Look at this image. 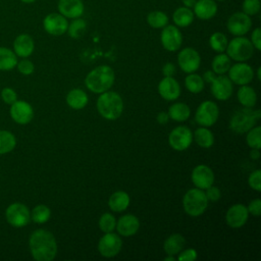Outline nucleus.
Listing matches in <instances>:
<instances>
[{"mask_svg": "<svg viewBox=\"0 0 261 261\" xmlns=\"http://www.w3.org/2000/svg\"><path fill=\"white\" fill-rule=\"evenodd\" d=\"M29 247L37 261H52L57 253L56 240L53 233L46 229L35 230L30 237Z\"/></svg>", "mask_w": 261, "mask_h": 261, "instance_id": "1", "label": "nucleus"}, {"mask_svg": "<svg viewBox=\"0 0 261 261\" xmlns=\"http://www.w3.org/2000/svg\"><path fill=\"white\" fill-rule=\"evenodd\" d=\"M114 80V70L110 66L100 65L87 74L85 84L91 92L101 94L108 91L113 86Z\"/></svg>", "mask_w": 261, "mask_h": 261, "instance_id": "2", "label": "nucleus"}, {"mask_svg": "<svg viewBox=\"0 0 261 261\" xmlns=\"http://www.w3.org/2000/svg\"><path fill=\"white\" fill-rule=\"evenodd\" d=\"M97 109L102 117L108 120L117 119L123 110V102L121 97L111 91L101 93L97 100Z\"/></svg>", "mask_w": 261, "mask_h": 261, "instance_id": "3", "label": "nucleus"}, {"mask_svg": "<svg viewBox=\"0 0 261 261\" xmlns=\"http://www.w3.org/2000/svg\"><path fill=\"white\" fill-rule=\"evenodd\" d=\"M261 117V111L259 109H251L244 107L237 110L229 121V127L237 134H245L251 129Z\"/></svg>", "mask_w": 261, "mask_h": 261, "instance_id": "4", "label": "nucleus"}, {"mask_svg": "<svg viewBox=\"0 0 261 261\" xmlns=\"http://www.w3.org/2000/svg\"><path fill=\"white\" fill-rule=\"evenodd\" d=\"M182 206L187 214L196 217L204 213L208 206V199L201 189H191L184 196Z\"/></svg>", "mask_w": 261, "mask_h": 261, "instance_id": "5", "label": "nucleus"}, {"mask_svg": "<svg viewBox=\"0 0 261 261\" xmlns=\"http://www.w3.org/2000/svg\"><path fill=\"white\" fill-rule=\"evenodd\" d=\"M254 49L255 48L249 39L240 36L227 43L225 50L229 58L239 62H244L253 56Z\"/></svg>", "mask_w": 261, "mask_h": 261, "instance_id": "6", "label": "nucleus"}, {"mask_svg": "<svg viewBox=\"0 0 261 261\" xmlns=\"http://www.w3.org/2000/svg\"><path fill=\"white\" fill-rule=\"evenodd\" d=\"M5 218L11 226L16 228L23 227L31 221V211L24 204L15 202L6 208Z\"/></svg>", "mask_w": 261, "mask_h": 261, "instance_id": "7", "label": "nucleus"}, {"mask_svg": "<svg viewBox=\"0 0 261 261\" xmlns=\"http://www.w3.org/2000/svg\"><path fill=\"white\" fill-rule=\"evenodd\" d=\"M219 109L216 103L212 101H204L198 107L195 118L200 125L208 127L217 121Z\"/></svg>", "mask_w": 261, "mask_h": 261, "instance_id": "8", "label": "nucleus"}, {"mask_svg": "<svg viewBox=\"0 0 261 261\" xmlns=\"http://www.w3.org/2000/svg\"><path fill=\"white\" fill-rule=\"evenodd\" d=\"M251 27H252L251 17L248 14L244 13L243 11H238L232 13L226 21V28L228 32L236 37L246 35L251 30Z\"/></svg>", "mask_w": 261, "mask_h": 261, "instance_id": "9", "label": "nucleus"}, {"mask_svg": "<svg viewBox=\"0 0 261 261\" xmlns=\"http://www.w3.org/2000/svg\"><path fill=\"white\" fill-rule=\"evenodd\" d=\"M122 247V241L116 233L106 232L98 243L99 253L105 258H112L116 256Z\"/></svg>", "mask_w": 261, "mask_h": 261, "instance_id": "10", "label": "nucleus"}, {"mask_svg": "<svg viewBox=\"0 0 261 261\" xmlns=\"http://www.w3.org/2000/svg\"><path fill=\"white\" fill-rule=\"evenodd\" d=\"M193 141V135L188 126L179 125L173 128L168 136L169 146L176 151H184L190 147Z\"/></svg>", "mask_w": 261, "mask_h": 261, "instance_id": "11", "label": "nucleus"}, {"mask_svg": "<svg viewBox=\"0 0 261 261\" xmlns=\"http://www.w3.org/2000/svg\"><path fill=\"white\" fill-rule=\"evenodd\" d=\"M43 28L49 35L61 36L67 32L68 21L67 18L59 12H52L44 17Z\"/></svg>", "mask_w": 261, "mask_h": 261, "instance_id": "12", "label": "nucleus"}, {"mask_svg": "<svg viewBox=\"0 0 261 261\" xmlns=\"http://www.w3.org/2000/svg\"><path fill=\"white\" fill-rule=\"evenodd\" d=\"M161 44L167 51L178 50L182 43V36L176 25H165L160 35Z\"/></svg>", "mask_w": 261, "mask_h": 261, "instance_id": "13", "label": "nucleus"}, {"mask_svg": "<svg viewBox=\"0 0 261 261\" xmlns=\"http://www.w3.org/2000/svg\"><path fill=\"white\" fill-rule=\"evenodd\" d=\"M177 62L181 70L191 73L196 71L201 63V57L194 48L187 47L179 51L177 55Z\"/></svg>", "mask_w": 261, "mask_h": 261, "instance_id": "14", "label": "nucleus"}, {"mask_svg": "<svg viewBox=\"0 0 261 261\" xmlns=\"http://www.w3.org/2000/svg\"><path fill=\"white\" fill-rule=\"evenodd\" d=\"M9 113L11 118L18 124H28L34 117V110L30 103L16 100L10 105Z\"/></svg>", "mask_w": 261, "mask_h": 261, "instance_id": "15", "label": "nucleus"}, {"mask_svg": "<svg viewBox=\"0 0 261 261\" xmlns=\"http://www.w3.org/2000/svg\"><path fill=\"white\" fill-rule=\"evenodd\" d=\"M228 77L237 85H248L254 77L252 67L244 62L236 63L228 69Z\"/></svg>", "mask_w": 261, "mask_h": 261, "instance_id": "16", "label": "nucleus"}, {"mask_svg": "<svg viewBox=\"0 0 261 261\" xmlns=\"http://www.w3.org/2000/svg\"><path fill=\"white\" fill-rule=\"evenodd\" d=\"M211 84V93L212 95L220 101L227 100L232 94V83L229 77L219 74L215 76Z\"/></svg>", "mask_w": 261, "mask_h": 261, "instance_id": "17", "label": "nucleus"}, {"mask_svg": "<svg viewBox=\"0 0 261 261\" xmlns=\"http://www.w3.org/2000/svg\"><path fill=\"white\" fill-rule=\"evenodd\" d=\"M193 184L201 190H206L214 182V173L207 165L200 164L196 166L192 171Z\"/></svg>", "mask_w": 261, "mask_h": 261, "instance_id": "18", "label": "nucleus"}, {"mask_svg": "<svg viewBox=\"0 0 261 261\" xmlns=\"http://www.w3.org/2000/svg\"><path fill=\"white\" fill-rule=\"evenodd\" d=\"M249 212L245 205L236 204L232 205L225 214L226 223L232 228H239L243 226L248 220Z\"/></svg>", "mask_w": 261, "mask_h": 261, "instance_id": "19", "label": "nucleus"}, {"mask_svg": "<svg viewBox=\"0 0 261 261\" xmlns=\"http://www.w3.org/2000/svg\"><path fill=\"white\" fill-rule=\"evenodd\" d=\"M58 12L66 18L81 17L84 13L85 6L82 0H59L57 4Z\"/></svg>", "mask_w": 261, "mask_h": 261, "instance_id": "20", "label": "nucleus"}, {"mask_svg": "<svg viewBox=\"0 0 261 261\" xmlns=\"http://www.w3.org/2000/svg\"><path fill=\"white\" fill-rule=\"evenodd\" d=\"M158 92L163 99L173 101L179 97L180 87L176 80H174L172 76H165L158 85Z\"/></svg>", "mask_w": 261, "mask_h": 261, "instance_id": "21", "label": "nucleus"}, {"mask_svg": "<svg viewBox=\"0 0 261 261\" xmlns=\"http://www.w3.org/2000/svg\"><path fill=\"white\" fill-rule=\"evenodd\" d=\"M34 49L35 42L28 34H20L13 41V52L17 57L27 58L32 55Z\"/></svg>", "mask_w": 261, "mask_h": 261, "instance_id": "22", "label": "nucleus"}, {"mask_svg": "<svg viewBox=\"0 0 261 261\" xmlns=\"http://www.w3.org/2000/svg\"><path fill=\"white\" fill-rule=\"evenodd\" d=\"M218 6L215 0H197L194 7V14L202 20H208L215 16L217 13Z\"/></svg>", "mask_w": 261, "mask_h": 261, "instance_id": "23", "label": "nucleus"}, {"mask_svg": "<svg viewBox=\"0 0 261 261\" xmlns=\"http://www.w3.org/2000/svg\"><path fill=\"white\" fill-rule=\"evenodd\" d=\"M115 226L119 234L123 237H130L137 233V231L139 230L140 221L137 216L132 214H125L118 219Z\"/></svg>", "mask_w": 261, "mask_h": 261, "instance_id": "24", "label": "nucleus"}, {"mask_svg": "<svg viewBox=\"0 0 261 261\" xmlns=\"http://www.w3.org/2000/svg\"><path fill=\"white\" fill-rule=\"evenodd\" d=\"M195 18V14L191 8L180 6L176 8L172 14V20L176 27L186 28L189 27Z\"/></svg>", "mask_w": 261, "mask_h": 261, "instance_id": "25", "label": "nucleus"}, {"mask_svg": "<svg viewBox=\"0 0 261 261\" xmlns=\"http://www.w3.org/2000/svg\"><path fill=\"white\" fill-rule=\"evenodd\" d=\"M108 205L112 211L122 212L129 205V196L123 191H117L110 196Z\"/></svg>", "mask_w": 261, "mask_h": 261, "instance_id": "26", "label": "nucleus"}, {"mask_svg": "<svg viewBox=\"0 0 261 261\" xmlns=\"http://www.w3.org/2000/svg\"><path fill=\"white\" fill-rule=\"evenodd\" d=\"M185 242V238L181 234L173 233L165 240L163 249L167 255H176L182 250Z\"/></svg>", "mask_w": 261, "mask_h": 261, "instance_id": "27", "label": "nucleus"}, {"mask_svg": "<svg viewBox=\"0 0 261 261\" xmlns=\"http://www.w3.org/2000/svg\"><path fill=\"white\" fill-rule=\"evenodd\" d=\"M66 102L71 108L75 110L83 109L88 103V96L83 90L73 89L68 92L66 96Z\"/></svg>", "mask_w": 261, "mask_h": 261, "instance_id": "28", "label": "nucleus"}, {"mask_svg": "<svg viewBox=\"0 0 261 261\" xmlns=\"http://www.w3.org/2000/svg\"><path fill=\"white\" fill-rule=\"evenodd\" d=\"M238 100L244 107L252 108L257 102V94L252 87L243 85L238 91Z\"/></svg>", "mask_w": 261, "mask_h": 261, "instance_id": "29", "label": "nucleus"}, {"mask_svg": "<svg viewBox=\"0 0 261 261\" xmlns=\"http://www.w3.org/2000/svg\"><path fill=\"white\" fill-rule=\"evenodd\" d=\"M17 56L13 50L0 46V70H11L16 67Z\"/></svg>", "mask_w": 261, "mask_h": 261, "instance_id": "30", "label": "nucleus"}, {"mask_svg": "<svg viewBox=\"0 0 261 261\" xmlns=\"http://www.w3.org/2000/svg\"><path fill=\"white\" fill-rule=\"evenodd\" d=\"M191 110L185 103H175L168 109V116L175 121H185L190 117Z\"/></svg>", "mask_w": 261, "mask_h": 261, "instance_id": "31", "label": "nucleus"}, {"mask_svg": "<svg viewBox=\"0 0 261 261\" xmlns=\"http://www.w3.org/2000/svg\"><path fill=\"white\" fill-rule=\"evenodd\" d=\"M16 146L15 136L8 132L1 129L0 130V155L11 152Z\"/></svg>", "mask_w": 261, "mask_h": 261, "instance_id": "32", "label": "nucleus"}, {"mask_svg": "<svg viewBox=\"0 0 261 261\" xmlns=\"http://www.w3.org/2000/svg\"><path fill=\"white\" fill-rule=\"evenodd\" d=\"M147 22L153 29H163L168 23V16L161 10H154L148 13Z\"/></svg>", "mask_w": 261, "mask_h": 261, "instance_id": "33", "label": "nucleus"}, {"mask_svg": "<svg viewBox=\"0 0 261 261\" xmlns=\"http://www.w3.org/2000/svg\"><path fill=\"white\" fill-rule=\"evenodd\" d=\"M195 140L196 143L203 148H210L214 143V136L205 126L197 128L195 132Z\"/></svg>", "mask_w": 261, "mask_h": 261, "instance_id": "34", "label": "nucleus"}, {"mask_svg": "<svg viewBox=\"0 0 261 261\" xmlns=\"http://www.w3.org/2000/svg\"><path fill=\"white\" fill-rule=\"evenodd\" d=\"M230 67V58L227 54L220 53L216 55L212 60V70L214 73L223 74L228 71Z\"/></svg>", "mask_w": 261, "mask_h": 261, "instance_id": "35", "label": "nucleus"}, {"mask_svg": "<svg viewBox=\"0 0 261 261\" xmlns=\"http://www.w3.org/2000/svg\"><path fill=\"white\" fill-rule=\"evenodd\" d=\"M51 216V210L48 206L44 204H39L31 212V219L39 224L45 223L49 220Z\"/></svg>", "mask_w": 261, "mask_h": 261, "instance_id": "36", "label": "nucleus"}, {"mask_svg": "<svg viewBox=\"0 0 261 261\" xmlns=\"http://www.w3.org/2000/svg\"><path fill=\"white\" fill-rule=\"evenodd\" d=\"M185 86L191 93L198 94L204 89V80L199 74L191 72V74L185 79Z\"/></svg>", "mask_w": 261, "mask_h": 261, "instance_id": "37", "label": "nucleus"}, {"mask_svg": "<svg viewBox=\"0 0 261 261\" xmlns=\"http://www.w3.org/2000/svg\"><path fill=\"white\" fill-rule=\"evenodd\" d=\"M86 30H87V23L84 19L80 17L73 18V20L70 23H68V28H67L68 35L73 39H79L82 36H84V34L86 33Z\"/></svg>", "mask_w": 261, "mask_h": 261, "instance_id": "38", "label": "nucleus"}, {"mask_svg": "<svg viewBox=\"0 0 261 261\" xmlns=\"http://www.w3.org/2000/svg\"><path fill=\"white\" fill-rule=\"evenodd\" d=\"M227 43H228V41H227L226 36L220 32H216V33L212 34L209 38L210 47L218 53H222L223 51H225Z\"/></svg>", "mask_w": 261, "mask_h": 261, "instance_id": "39", "label": "nucleus"}, {"mask_svg": "<svg viewBox=\"0 0 261 261\" xmlns=\"http://www.w3.org/2000/svg\"><path fill=\"white\" fill-rule=\"evenodd\" d=\"M247 144L252 149H260L261 148V126H253L248 130L246 137Z\"/></svg>", "mask_w": 261, "mask_h": 261, "instance_id": "40", "label": "nucleus"}, {"mask_svg": "<svg viewBox=\"0 0 261 261\" xmlns=\"http://www.w3.org/2000/svg\"><path fill=\"white\" fill-rule=\"evenodd\" d=\"M115 217L111 213H104L99 219V227L103 232H111L115 228Z\"/></svg>", "mask_w": 261, "mask_h": 261, "instance_id": "41", "label": "nucleus"}, {"mask_svg": "<svg viewBox=\"0 0 261 261\" xmlns=\"http://www.w3.org/2000/svg\"><path fill=\"white\" fill-rule=\"evenodd\" d=\"M261 8L260 0H244L242 4V11L249 16L256 15Z\"/></svg>", "mask_w": 261, "mask_h": 261, "instance_id": "42", "label": "nucleus"}, {"mask_svg": "<svg viewBox=\"0 0 261 261\" xmlns=\"http://www.w3.org/2000/svg\"><path fill=\"white\" fill-rule=\"evenodd\" d=\"M16 67L18 69V71L23 74V75H30L34 72L35 70V66H34V63L29 60V59H21L20 61H17V64H16Z\"/></svg>", "mask_w": 261, "mask_h": 261, "instance_id": "43", "label": "nucleus"}, {"mask_svg": "<svg viewBox=\"0 0 261 261\" xmlns=\"http://www.w3.org/2000/svg\"><path fill=\"white\" fill-rule=\"evenodd\" d=\"M1 99L6 104L11 105L17 100V94L12 88L6 87V88H3L1 91Z\"/></svg>", "mask_w": 261, "mask_h": 261, "instance_id": "44", "label": "nucleus"}, {"mask_svg": "<svg viewBox=\"0 0 261 261\" xmlns=\"http://www.w3.org/2000/svg\"><path fill=\"white\" fill-rule=\"evenodd\" d=\"M248 182H249V186L253 190H255L257 192H260L261 191V170L260 169L254 170L250 174Z\"/></svg>", "mask_w": 261, "mask_h": 261, "instance_id": "45", "label": "nucleus"}, {"mask_svg": "<svg viewBox=\"0 0 261 261\" xmlns=\"http://www.w3.org/2000/svg\"><path fill=\"white\" fill-rule=\"evenodd\" d=\"M205 195H206V198L208 199V201H212V202L218 201L221 197L219 189L217 187H213V186H210L209 188L206 189Z\"/></svg>", "mask_w": 261, "mask_h": 261, "instance_id": "46", "label": "nucleus"}, {"mask_svg": "<svg viewBox=\"0 0 261 261\" xmlns=\"http://www.w3.org/2000/svg\"><path fill=\"white\" fill-rule=\"evenodd\" d=\"M248 212L251 213L254 216H260L261 215V200L255 199L250 202L248 206Z\"/></svg>", "mask_w": 261, "mask_h": 261, "instance_id": "47", "label": "nucleus"}, {"mask_svg": "<svg viewBox=\"0 0 261 261\" xmlns=\"http://www.w3.org/2000/svg\"><path fill=\"white\" fill-rule=\"evenodd\" d=\"M251 43L254 48L257 50H261V30L260 28H256L251 35Z\"/></svg>", "mask_w": 261, "mask_h": 261, "instance_id": "48", "label": "nucleus"}, {"mask_svg": "<svg viewBox=\"0 0 261 261\" xmlns=\"http://www.w3.org/2000/svg\"><path fill=\"white\" fill-rule=\"evenodd\" d=\"M197 258V252L194 249H188L181 252L178 256V261H193Z\"/></svg>", "mask_w": 261, "mask_h": 261, "instance_id": "49", "label": "nucleus"}, {"mask_svg": "<svg viewBox=\"0 0 261 261\" xmlns=\"http://www.w3.org/2000/svg\"><path fill=\"white\" fill-rule=\"evenodd\" d=\"M162 72L165 76H172L175 73V66L173 63L167 62L163 68H162Z\"/></svg>", "mask_w": 261, "mask_h": 261, "instance_id": "50", "label": "nucleus"}, {"mask_svg": "<svg viewBox=\"0 0 261 261\" xmlns=\"http://www.w3.org/2000/svg\"><path fill=\"white\" fill-rule=\"evenodd\" d=\"M168 119H169V116H168V113L166 112L162 111V112H159L157 115V121L160 124H166L168 122Z\"/></svg>", "mask_w": 261, "mask_h": 261, "instance_id": "51", "label": "nucleus"}, {"mask_svg": "<svg viewBox=\"0 0 261 261\" xmlns=\"http://www.w3.org/2000/svg\"><path fill=\"white\" fill-rule=\"evenodd\" d=\"M214 77H215V75H214V72L213 71H211V70H208V71H206L205 73H204V81L205 82H207V83H211L213 80H214Z\"/></svg>", "mask_w": 261, "mask_h": 261, "instance_id": "52", "label": "nucleus"}, {"mask_svg": "<svg viewBox=\"0 0 261 261\" xmlns=\"http://www.w3.org/2000/svg\"><path fill=\"white\" fill-rule=\"evenodd\" d=\"M196 1H197V0H181L184 6H186V7H188V8H193L194 5H195V3H196Z\"/></svg>", "mask_w": 261, "mask_h": 261, "instance_id": "53", "label": "nucleus"}, {"mask_svg": "<svg viewBox=\"0 0 261 261\" xmlns=\"http://www.w3.org/2000/svg\"><path fill=\"white\" fill-rule=\"evenodd\" d=\"M250 157L252 159H259V157H260L259 149H252V151L250 152Z\"/></svg>", "mask_w": 261, "mask_h": 261, "instance_id": "54", "label": "nucleus"}, {"mask_svg": "<svg viewBox=\"0 0 261 261\" xmlns=\"http://www.w3.org/2000/svg\"><path fill=\"white\" fill-rule=\"evenodd\" d=\"M164 260H165V261H174L175 258L173 257V255H168L167 257L164 258Z\"/></svg>", "mask_w": 261, "mask_h": 261, "instance_id": "55", "label": "nucleus"}, {"mask_svg": "<svg viewBox=\"0 0 261 261\" xmlns=\"http://www.w3.org/2000/svg\"><path fill=\"white\" fill-rule=\"evenodd\" d=\"M20 2H22V3H25V4H31V3H34V2H36L37 0H19Z\"/></svg>", "mask_w": 261, "mask_h": 261, "instance_id": "56", "label": "nucleus"}, {"mask_svg": "<svg viewBox=\"0 0 261 261\" xmlns=\"http://www.w3.org/2000/svg\"><path fill=\"white\" fill-rule=\"evenodd\" d=\"M257 75H258V80L260 81L261 80V68L260 67H258V69H257Z\"/></svg>", "mask_w": 261, "mask_h": 261, "instance_id": "57", "label": "nucleus"}, {"mask_svg": "<svg viewBox=\"0 0 261 261\" xmlns=\"http://www.w3.org/2000/svg\"><path fill=\"white\" fill-rule=\"evenodd\" d=\"M217 1H224V0H217Z\"/></svg>", "mask_w": 261, "mask_h": 261, "instance_id": "58", "label": "nucleus"}]
</instances>
